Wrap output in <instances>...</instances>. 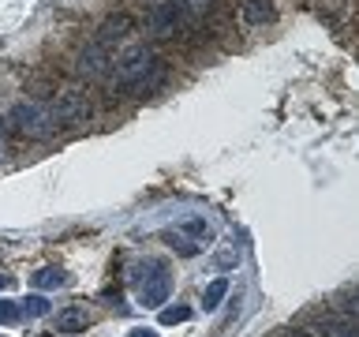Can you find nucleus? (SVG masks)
I'll list each match as a JSON object with an SVG mask.
<instances>
[{
  "label": "nucleus",
  "instance_id": "f3484780",
  "mask_svg": "<svg viewBox=\"0 0 359 337\" xmlns=\"http://www.w3.org/2000/svg\"><path fill=\"white\" fill-rule=\"evenodd\" d=\"M19 308H15V303H11V300H0V322H4V326H11V322H19Z\"/></svg>",
  "mask_w": 359,
  "mask_h": 337
},
{
  "label": "nucleus",
  "instance_id": "f257e3e1",
  "mask_svg": "<svg viewBox=\"0 0 359 337\" xmlns=\"http://www.w3.org/2000/svg\"><path fill=\"white\" fill-rule=\"evenodd\" d=\"M161 83H165V67L157 64L154 49H146V45L128 49L116 60V72H112V86L128 90V94H154Z\"/></svg>",
  "mask_w": 359,
  "mask_h": 337
},
{
  "label": "nucleus",
  "instance_id": "39448f33",
  "mask_svg": "<svg viewBox=\"0 0 359 337\" xmlns=\"http://www.w3.org/2000/svg\"><path fill=\"white\" fill-rule=\"evenodd\" d=\"M184 0H165V4H157L150 11V34L154 38H172L176 27H180V19H184Z\"/></svg>",
  "mask_w": 359,
  "mask_h": 337
},
{
  "label": "nucleus",
  "instance_id": "aec40b11",
  "mask_svg": "<svg viewBox=\"0 0 359 337\" xmlns=\"http://www.w3.org/2000/svg\"><path fill=\"white\" fill-rule=\"evenodd\" d=\"M131 337H157V333H150V330H131Z\"/></svg>",
  "mask_w": 359,
  "mask_h": 337
},
{
  "label": "nucleus",
  "instance_id": "4be33fe9",
  "mask_svg": "<svg viewBox=\"0 0 359 337\" xmlns=\"http://www.w3.org/2000/svg\"><path fill=\"white\" fill-rule=\"evenodd\" d=\"M285 337H307V333H303V330H288Z\"/></svg>",
  "mask_w": 359,
  "mask_h": 337
},
{
  "label": "nucleus",
  "instance_id": "20e7f679",
  "mask_svg": "<svg viewBox=\"0 0 359 337\" xmlns=\"http://www.w3.org/2000/svg\"><path fill=\"white\" fill-rule=\"evenodd\" d=\"M49 117L56 128H79V124H86L94 117V105H90V98L83 90H64L60 98H56V105L49 109Z\"/></svg>",
  "mask_w": 359,
  "mask_h": 337
},
{
  "label": "nucleus",
  "instance_id": "ddd939ff",
  "mask_svg": "<svg viewBox=\"0 0 359 337\" xmlns=\"http://www.w3.org/2000/svg\"><path fill=\"white\" fill-rule=\"evenodd\" d=\"M191 319V308L187 303H172V308H157V322L161 326H176V322H187Z\"/></svg>",
  "mask_w": 359,
  "mask_h": 337
},
{
  "label": "nucleus",
  "instance_id": "1a4fd4ad",
  "mask_svg": "<svg viewBox=\"0 0 359 337\" xmlns=\"http://www.w3.org/2000/svg\"><path fill=\"white\" fill-rule=\"evenodd\" d=\"M86 326H90L86 308H64V311H56V330H60V333H83Z\"/></svg>",
  "mask_w": 359,
  "mask_h": 337
},
{
  "label": "nucleus",
  "instance_id": "dca6fc26",
  "mask_svg": "<svg viewBox=\"0 0 359 337\" xmlns=\"http://www.w3.org/2000/svg\"><path fill=\"white\" fill-rule=\"evenodd\" d=\"M168 247H172V251H180V255H198L202 244H187L184 232H172V236H168Z\"/></svg>",
  "mask_w": 359,
  "mask_h": 337
},
{
  "label": "nucleus",
  "instance_id": "6e6552de",
  "mask_svg": "<svg viewBox=\"0 0 359 337\" xmlns=\"http://www.w3.org/2000/svg\"><path fill=\"white\" fill-rule=\"evenodd\" d=\"M273 19V0H243L240 4V22L243 27H266Z\"/></svg>",
  "mask_w": 359,
  "mask_h": 337
},
{
  "label": "nucleus",
  "instance_id": "4468645a",
  "mask_svg": "<svg viewBox=\"0 0 359 337\" xmlns=\"http://www.w3.org/2000/svg\"><path fill=\"white\" fill-rule=\"evenodd\" d=\"M180 232H187V236H195V240H198V244H210V240H213V229H210V225H206V221H202V218H187L184 225H180Z\"/></svg>",
  "mask_w": 359,
  "mask_h": 337
},
{
  "label": "nucleus",
  "instance_id": "a211bd4d",
  "mask_svg": "<svg viewBox=\"0 0 359 337\" xmlns=\"http://www.w3.org/2000/svg\"><path fill=\"white\" fill-rule=\"evenodd\" d=\"M184 8L191 11V15H202V11L213 8V0H184Z\"/></svg>",
  "mask_w": 359,
  "mask_h": 337
},
{
  "label": "nucleus",
  "instance_id": "7ed1b4c3",
  "mask_svg": "<svg viewBox=\"0 0 359 337\" xmlns=\"http://www.w3.org/2000/svg\"><path fill=\"white\" fill-rule=\"evenodd\" d=\"M8 128L15 135H22V139H49L56 124H53L45 105H38V101H19L8 117Z\"/></svg>",
  "mask_w": 359,
  "mask_h": 337
},
{
  "label": "nucleus",
  "instance_id": "f8f14e48",
  "mask_svg": "<svg viewBox=\"0 0 359 337\" xmlns=\"http://www.w3.org/2000/svg\"><path fill=\"white\" fill-rule=\"evenodd\" d=\"M224 296H229V277H217V281H210V285L202 289V308H206V311H217Z\"/></svg>",
  "mask_w": 359,
  "mask_h": 337
},
{
  "label": "nucleus",
  "instance_id": "6ab92c4d",
  "mask_svg": "<svg viewBox=\"0 0 359 337\" xmlns=\"http://www.w3.org/2000/svg\"><path fill=\"white\" fill-rule=\"evenodd\" d=\"M8 139H11V128H8V117H0V157L8 154Z\"/></svg>",
  "mask_w": 359,
  "mask_h": 337
},
{
  "label": "nucleus",
  "instance_id": "f03ea898",
  "mask_svg": "<svg viewBox=\"0 0 359 337\" xmlns=\"http://www.w3.org/2000/svg\"><path fill=\"white\" fill-rule=\"evenodd\" d=\"M128 277H131V285H139V303L142 308H165L168 289H172L165 263H139V266H131Z\"/></svg>",
  "mask_w": 359,
  "mask_h": 337
},
{
  "label": "nucleus",
  "instance_id": "0eeeda50",
  "mask_svg": "<svg viewBox=\"0 0 359 337\" xmlns=\"http://www.w3.org/2000/svg\"><path fill=\"white\" fill-rule=\"evenodd\" d=\"M131 30H135V19L128 15V11H116V15L101 19V27H97V34H94V41H97V45H105V49H109L112 41H123Z\"/></svg>",
  "mask_w": 359,
  "mask_h": 337
},
{
  "label": "nucleus",
  "instance_id": "2eb2a0df",
  "mask_svg": "<svg viewBox=\"0 0 359 337\" xmlns=\"http://www.w3.org/2000/svg\"><path fill=\"white\" fill-rule=\"evenodd\" d=\"M19 311H27L30 319H41V315H49V300L41 296V292H30L27 300H22V308Z\"/></svg>",
  "mask_w": 359,
  "mask_h": 337
},
{
  "label": "nucleus",
  "instance_id": "423d86ee",
  "mask_svg": "<svg viewBox=\"0 0 359 337\" xmlns=\"http://www.w3.org/2000/svg\"><path fill=\"white\" fill-rule=\"evenodd\" d=\"M109 64H112L109 60V49H105V45H97V41H90L86 49L75 56V72L83 75V79H101V75L109 72Z\"/></svg>",
  "mask_w": 359,
  "mask_h": 337
},
{
  "label": "nucleus",
  "instance_id": "9b49d317",
  "mask_svg": "<svg viewBox=\"0 0 359 337\" xmlns=\"http://www.w3.org/2000/svg\"><path fill=\"white\" fill-rule=\"evenodd\" d=\"M318 330H322V337H359L352 315H341V319H325Z\"/></svg>",
  "mask_w": 359,
  "mask_h": 337
},
{
  "label": "nucleus",
  "instance_id": "9d476101",
  "mask_svg": "<svg viewBox=\"0 0 359 337\" xmlns=\"http://www.w3.org/2000/svg\"><path fill=\"white\" fill-rule=\"evenodd\" d=\"M34 289H60V285H67V274L60 266H41V270H34Z\"/></svg>",
  "mask_w": 359,
  "mask_h": 337
},
{
  "label": "nucleus",
  "instance_id": "412c9836",
  "mask_svg": "<svg viewBox=\"0 0 359 337\" xmlns=\"http://www.w3.org/2000/svg\"><path fill=\"white\" fill-rule=\"evenodd\" d=\"M0 289H11V277L8 274H0Z\"/></svg>",
  "mask_w": 359,
  "mask_h": 337
}]
</instances>
